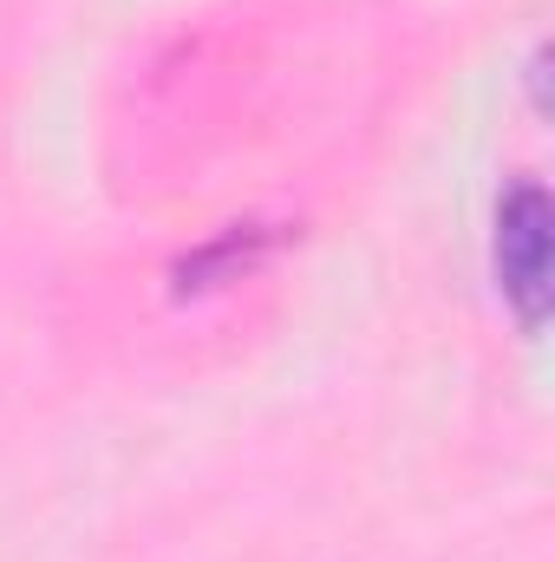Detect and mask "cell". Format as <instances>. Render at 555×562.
<instances>
[{
    "mask_svg": "<svg viewBox=\"0 0 555 562\" xmlns=\"http://www.w3.org/2000/svg\"><path fill=\"white\" fill-rule=\"evenodd\" d=\"M497 281L523 327L550 321V196L536 183H517L497 210Z\"/></svg>",
    "mask_w": 555,
    "mask_h": 562,
    "instance_id": "1",
    "label": "cell"
}]
</instances>
